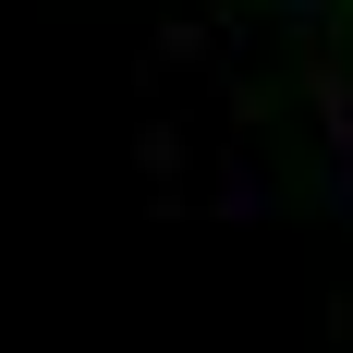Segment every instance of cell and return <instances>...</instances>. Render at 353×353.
<instances>
[{
    "label": "cell",
    "mask_w": 353,
    "mask_h": 353,
    "mask_svg": "<svg viewBox=\"0 0 353 353\" xmlns=\"http://www.w3.org/2000/svg\"><path fill=\"white\" fill-rule=\"evenodd\" d=\"M219 219H268V171H256V159H219Z\"/></svg>",
    "instance_id": "7a4b0ae2"
},
{
    "label": "cell",
    "mask_w": 353,
    "mask_h": 353,
    "mask_svg": "<svg viewBox=\"0 0 353 353\" xmlns=\"http://www.w3.org/2000/svg\"><path fill=\"white\" fill-rule=\"evenodd\" d=\"M305 98H317V122H329V208L353 219V73H341L329 37H305Z\"/></svg>",
    "instance_id": "6da1fadb"
},
{
    "label": "cell",
    "mask_w": 353,
    "mask_h": 353,
    "mask_svg": "<svg viewBox=\"0 0 353 353\" xmlns=\"http://www.w3.org/2000/svg\"><path fill=\"white\" fill-rule=\"evenodd\" d=\"M159 61H171V73H208V61H219V37L195 25V12H171V25H159Z\"/></svg>",
    "instance_id": "3957f363"
},
{
    "label": "cell",
    "mask_w": 353,
    "mask_h": 353,
    "mask_svg": "<svg viewBox=\"0 0 353 353\" xmlns=\"http://www.w3.org/2000/svg\"><path fill=\"white\" fill-rule=\"evenodd\" d=\"M134 159L159 171V195H171V171H183V134H171V122H146V134H134Z\"/></svg>",
    "instance_id": "277c9868"
}]
</instances>
